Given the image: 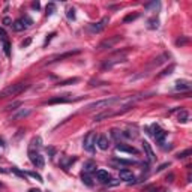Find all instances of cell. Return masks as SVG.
<instances>
[{
    "instance_id": "cell-1",
    "label": "cell",
    "mask_w": 192,
    "mask_h": 192,
    "mask_svg": "<svg viewBox=\"0 0 192 192\" xmlns=\"http://www.w3.org/2000/svg\"><path fill=\"white\" fill-rule=\"evenodd\" d=\"M122 102V99L120 98H107V99H101V101H95V102H92V104H89L86 108H84V111H93V110H108V108H111V107H114L116 104H120Z\"/></svg>"
},
{
    "instance_id": "cell-2",
    "label": "cell",
    "mask_w": 192,
    "mask_h": 192,
    "mask_svg": "<svg viewBox=\"0 0 192 192\" xmlns=\"http://www.w3.org/2000/svg\"><path fill=\"white\" fill-rule=\"evenodd\" d=\"M29 87V84L26 83H17V84H11L8 87H5L2 92H0V99H5V98H9V96H17L20 93H23L26 89Z\"/></svg>"
},
{
    "instance_id": "cell-3",
    "label": "cell",
    "mask_w": 192,
    "mask_h": 192,
    "mask_svg": "<svg viewBox=\"0 0 192 192\" xmlns=\"http://www.w3.org/2000/svg\"><path fill=\"white\" fill-rule=\"evenodd\" d=\"M126 62V50L122 51V53H116V54H113L111 57H108L104 63H102V69H111L114 68L116 65H120V63H125Z\"/></svg>"
},
{
    "instance_id": "cell-4",
    "label": "cell",
    "mask_w": 192,
    "mask_h": 192,
    "mask_svg": "<svg viewBox=\"0 0 192 192\" xmlns=\"http://www.w3.org/2000/svg\"><path fill=\"white\" fill-rule=\"evenodd\" d=\"M96 141H98V135L96 132L90 131V132H87V135L84 137L83 140V147L87 150V152H95V147H96Z\"/></svg>"
},
{
    "instance_id": "cell-5",
    "label": "cell",
    "mask_w": 192,
    "mask_h": 192,
    "mask_svg": "<svg viewBox=\"0 0 192 192\" xmlns=\"http://www.w3.org/2000/svg\"><path fill=\"white\" fill-rule=\"evenodd\" d=\"M123 39L122 36H119V35H116V36H111V38H108V39H104L101 44H98V47H96V50H99V51H102V50H107V48H113L116 44H119L120 41Z\"/></svg>"
},
{
    "instance_id": "cell-6",
    "label": "cell",
    "mask_w": 192,
    "mask_h": 192,
    "mask_svg": "<svg viewBox=\"0 0 192 192\" xmlns=\"http://www.w3.org/2000/svg\"><path fill=\"white\" fill-rule=\"evenodd\" d=\"M29 158H30V161H32V164L35 165V167L44 168L45 159H44V156L41 155V153H38V152H35V150H30V152H29Z\"/></svg>"
},
{
    "instance_id": "cell-7",
    "label": "cell",
    "mask_w": 192,
    "mask_h": 192,
    "mask_svg": "<svg viewBox=\"0 0 192 192\" xmlns=\"http://www.w3.org/2000/svg\"><path fill=\"white\" fill-rule=\"evenodd\" d=\"M108 23H110V18H108V17H104L101 21L93 23V24L89 26V30H90L92 33H99V32H102V30L107 27V24H108Z\"/></svg>"
},
{
    "instance_id": "cell-8",
    "label": "cell",
    "mask_w": 192,
    "mask_h": 192,
    "mask_svg": "<svg viewBox=\"0 0 192 192\" xmlns=\"http://www.w3.org/2000/svg\"><path fill=\"white\" fill-rule=\"evenodd\" d=\"M81 53V50H74V51H66V53H63V54H57V56H53L50 60H47L45 63L48 65V63H53V62H59V60H63V59H68V57H72L75 54H78Z\"/></svg>"
},
{
    "instance_id": "cell-9",
    "label": "cell",
    "mask_w": 192,
    "mask_h": 192,
    "mask_svg": "<svg viewBox=\"0 0 192 192\" xmlns=\"http://www.w3.org/2000/svg\"><path fill=\"white\" fill-rule=\"evenodd\" d=\"M153 137H155V140L159 144H164V140H165V137H167V132H165L164 129H161L158 125H153Z\"/></svg>"
},
{
    "instance_id": "cell-10",
    "label": "cell",
    "mask_w": 192,
    "mask_h": 192,
    "mask_svg": "<svg viewBox=\"0 0 192 192\" xmlns=\"http://www.w3.org/2000/svg\"><path fill=\"white\" fill-rule=\"evenodd\" d=\"M120 179L122 180H125V182H128L129 185H132L134 183V180H135V176H134V173L131 171V170H128V168H123V170H120Z\"/></svg>"
},
{
    "instance_id": "cell-11",
    "label": "cell",
    "mask_w": 192,
    "mask_h": 192,
    "mask_svg": "<svg viewBox=\"0 0 192 192\" xmlns=\"http://www.w3.org/2000/svg\"><path fill=\"white\" fill-rule=\"evenodd\" d=\"M95 173H96V179H98L99 182H102V183L108 185V182L111 180L110 173H108V171H105V170H96Z\"/></svg>"
},
{
    "instance_id": "cell-12",
    "label": "cell",
    "mask_w": 192,
    "mask_h": 192,
    "mask_svg": "<svg viewBox=\"0 0 192 192\" xmlns=\"http://www.w3.org/2000/svg\"><path fill=\"white\" fill-rule=\"evenodd\" d=\"M116 149L119 152H125V153H131V155H138V150L132 146H128V144H123V143H119L116 146Z\"/></svg>"
},
{
    "instance_id": "cell-13",
    "label": "cell",
    "mask_w": 192,
    "mask_h": 192,
    "mask_svg": "<svg viewBox=\"0 0 192 192\" xmlns=\"http://www.w3.org/2000/svg\"><path fill=\"white\" fill-rule=\"evenodd\" d=\"M167 59H170V54L168 53H164L162 56H159V57H156L155 60H153L152 63H150V68H155V66H159V65H162V63H165L167 62Z\"/></svg>"
},
{
    "instance_id": "cell-14",
    "label": "cell",
    "mask_w": 192,
    "mask_h": 192,
    "mask_svg": "<svg viewBox=\"0 0 192 192\" xmlns=\"http://www.w3.org/2000/svg\"><path fill=\"white\" fill-rule=\"evenodd\" d=\"M30 113H32V108H21L17 114H14V116L11 117V120H20V119H24V117H27Z\"/></svg>"
},
{
    "instance_id": "cell-15",
    "label": "cell",
    "mask_w": 192,
    "mask_h": 192,
    "mask_svg": "<svg viewBox=\"0 0 192 192\" xmlns=\"http://www.w3.org/2000/svg\"><path fill=\"white\" fill-rule=\"evenodd\" d=\"M96 144H98V147H99L101 150H107V149H108V146H110V143H108V138H107L105 135H99V137H98V141H96Z\"/></svg>"
},
{
    "instance_id": "cell-16",
    "label": "cell",
    "mask_w": 192,
    "mask_h": 192,
    "mask_svg": "<svg viewBox=\"0 0 192 192\" xmlns=\"http://www.w3.org/2000/svg\"><path fill=\"white\" fill-rule=\"evenodd\" d=\"M143 149H144V152H146V156H147L149 161H155V159H156L155 153H153V150H152V147H150V144H149L147 141H143Z\"/></svg>"
},
{
    "instance_id": "cell-17",
    "label": "cell",
    "mask_w": 192,
    "mask_h": 192,
    "mask_svg": "<svg viewBox=\"0 0 192 192\" xmlns=\"http://www.w3.org/2000/svg\"><path fill=\"white\" fill-rule=\"evenodd\" d=\"M84 170H83V173H87V174H92V173H95L96 171V164L93 162V161H87V162H84V167H83Z\"/></svg>"
},
{
    "instance_id": "cell-18",
    "label": "cell",
    "mask_w": 192,
    "mask_h": 192,
    "mask_svg": "<svg viewBox=\"0 0 192 192\" xmlns=\"http://www.w3.org/2000/svg\"><path fill=\"white\" fill-rule=\"evenodd\" d=\"M191 89V83L186 80H179L176 81V90H189Z\"/></svg>"
},
{
    "instance_id": "cell-19",
    "label": "cell",
    "mask_w": 192,
    "mask_h": 192,
    "mask_svg": "<svg viewBox=\"0 0 192 192\" xmlns=\"http://www.w3.org/2000/svg\"><path fill=\"white\" fill-rule=\"evenodd\" d=\"M72 99L71 98H63V96H57V98H53V99H50L48 101V104L50 105H53V104H66V102H71Z\"/></svg>"
},
{
    "instance_id": "cell-20",
    "label": "cell",
    "mask_w": 192,
    "mask_h": 192,
    "mask_svg": "<svg viewBox=\"0 0 192 192\" xmlns=\"http://www.w3.org/2000/svg\"><path fill=\"white\" fill-rule=\"evenodd\" d=\"M12 29H14L15 32H23V30L26 29V24H24L21 20H17V21L12 23Z\"/></svg>"
},
{
    "instance_id": "cell-21",
    "label": "cell",
    "mask_w": 192,
    "mask_h": 192,
    "mask_svg": "<svg viewBox=\"0 0 192 192\" xmlns=\"http://www.w3.org/2000/svg\"><path fill=\"white\" fill-rule=\"evenodd\" d=\"M147 27H149L150 30L158 29V27H159V20H158V18H150V20L147 21Z\"/></svg>"
},
{
    "instance_id": "cell-22",
    "label": "cell",
    "mask_w": 192,
    "mask_h": 192,
    "mask_svg": "<svg viewBox=\"0 0 192 192\" xmlns=\"http://www.w3.org/2000/svg\"><path fill=\"white\" fill-rule=\"evenodd\" d=\"M114 162H117L119 165H134V159H122V158H114Z\"/></svg>"
},
{
    "instance_id": "cell-23",
    "label": "cell",
    "mask_w": 192,
    "mask_h": 192,
    "mask_svg": "<svg viewBox=\"0 0 192 192\" xmlns=\"http://www.w3.org/2000/svg\"><path fill=\"white\" fill-rule=\"evenodd\" d=\"M81 179H83V183H86L87 186H93V182H92V177H90V174L83 173V174H81Z\"/></svg>"
},
{
    "instance_id": "cell-24",
    "label": "cell",
    "mask_w": 192,
    "mask_h": 192,
    "mask_svg": "<svg viewBox=\"0 0 192 192\" xmlns=\"http://www.w3.org/2000/svg\"><path fill=\"white\" fill-rule=\"evenodd\" d=\"M144 8H146L147 11H150V9H155V11H156V9H159V8H161V3H159V2H156V0H155V2L146 3V5H144Z\"/></svg>"
},
{
    "instance_id": "cell-25",
    "label": "cell",
    "mask_w": 192,
    "mask_h": 192,
    "mask_svg": "<svg viewBox=\"0 0 192 192\" xmlns=\"http://www.w3.org/2000/svg\"><path fill=\"white\" fill-rule=\"evenodd\" d=\"M191 153H192V150H191V149H186V150L180 152V153H177L176 158H177V159H185V158H188V156L191 155Z\"/></svg>"
},
{
    "instance_id": "cell-26",
    "label": "cell",
    "mask_w": 192,
    "mask_h": 192,
    "mask_svg": "<svg viewBox=\"0 0 192 192\" xmlns=\"http://www.w3.org/2000/svg\"><path fill=\"white\" fill-rule=\"evenodd\" d=\"M75 161H77V158H75V156H74V158H68V159H63V161H62V167H63V168H68L69 165H71V164H74Z\"/></svg>"
},
{
    "instance_id": "cell-27",
    "label": "cell",
    "mask_w": 192,
    "mask_h": 192,
    "mask_svg": "<svg viewBox=\"0 0 192 192\" xmlns=\"http://www.w3.org/2000/svg\"><path fill=\"white\" fill-rule=\"evenodd\" d=\"M176 69V65H170V68H167V69H164L158 77H165V75H170V74H173V71Z\"/></svg>"
},
{
    "instance_id": "cell-28",
    "label": "cell",
    "mask_w": 192,
    "mask_h": 192,
    "mask_svg": "<svg viewBox=\"0 0 192 192\" xmlns=\"http://www.w3.org/2000/svg\"><path fill=\"white\" fill-rule=\"evenodd\" d=\"M80 80L77 78V77H74V78H68V80H65V81H60L59 83V86H68V84H74V83H78Z\"/></svg>"
},
{
    "instance_id": "cell-29",
    "label": "cell",
    "mask_w": 192,
    "mask_h": 192,
    "mask_svg": "<svg viewBox=\"0 0 192 192\" xmlns=\"http://www.w3.org/2000/svg\"><path fill=\"white\" fill-rule=\"evenodd\" d=\"M26 176H30V177L36 179V180H38V182H41V183L44 182V180H42V176H41V174H38V173H35V171H27V173H26Z\"/></svg>"
},
{
    "instance_id": "cell-30",
    "label": "cell",
    "mask_w": 192,
    "mask_h": 192,
    "mask_svg": "<svg viewBox=\"0 0 192 192\" xmlns=\"http://www.w3.org/2000/svg\"><path fill=\"white\" fill-rule=\"evenodd\" d=\"M188 119H189V114L186 111H180V114H179V122L185 123V122H188Z\"/></svg>"
},
{
    "instance_id": "cell-31",
    "label": "cell",
    "mask_w": 192,
    "mask_h": 192,
    "mask_svg": "<svg viewBox=\"0 0 192 192\" xmlns=\"http://www.w3.org/2000/svg\"><path fill=\"white\" fill-rule=\"evenodd\" d=\"M140 17V14H129V15H126L125 18H123V23H129V21H134V20H137Z\"/></svg>"
},
{
    "instance_id": "cell-32",
    "label": "cell",
    "mask_w": 192,
    "mask_h": 192,
    "mask_svg": "<svg viewBox=\"0 0 192 192\" xmlns=\"http://www.w3.org/2000/svg\"><path fill=\"white\" fill-rule=\"evenodd\" d=\"M3 51H5L6 57H9V56H11V44H9L8 41H5V42H3Z\"/></svg>"
},
{
    "instance_id": "cell-33",
    "label": "cell",
    "mask_w": 192,
    "mask_h": 192,
    "mask_svg": "<svg viewBox=\"0 0 192 192\" xmlns=\"http://www.w3.org/2000/svg\"><path fill=\"white\" fill-rule=\"evenodd\" d=\"M54 9H56L54 3H50V5H47V12H45V15H47V17H50V15L54 12Z\"/></svg>"
},
{
    "instance_id": "cell-34",
    "label": "cell",
    "mask_w": 192,
    "mask_h": 192,
    "mask_svg": "<svg viewBox=\"0 0 192 192\" xmlns=\"http://www.w3.org/2000/svg\"><path fill=\"white\" fill-rule=\"evenodd\" d=\"M188 42H189V39H188L186 36H182L180 39H177V41H176V44H177L179 47H182V45H186Z\"/></svg>"
},
{
    "instance_id": "cell-35",
    "label": "cell",
    "mask_w": 192,
    "mask_h": 192,
    "mask_svg": "<svg viewBox=\"0 0 192 192\" xmlns=\"http://www.w3.org/2000/svg\"><path fill=\"white\" fill-rule=\"evenodd\" d=\"M41 143H42V141H41V138H39V137L33 138V140H32V146H30V149H33L35 146H36V147H41Z\"/></svg>"
},
{
    "instance_id": "cell-36",
    "label": "cell",
    "mask_w": 192,
    "mask_h": 192,
    "mask_svg": "<svg viewBox=\"0 0 192 192\" xmlns=\"http://www.w3.org/2000/svg\"><path fill=\"white\" fill-rule=\"evenodd\" d=\"M21 105V102H12V104H8L5 107V110H17V107Z\"/></svg>"
},
{
    "instance_id": "cell-37",
    "label": "cell",
    "mask_w": 192,
    "mask_h": 192,
    "mask_svg": "<svg viewBox=\"0 0 192 192\" xmlns=\"http://www.w3.org/2000/svg\"><path fill=\"white\" fill-rule=\"evenodd\" d=\"M66 15H68L69 20H75V9H74V8H68Z\"/></svg>"
},
{
    "instance_id": "cell-38",
    "label": "cell",
    "mask_w": 192,
    "mask_h": 192,
    "mask_svg": "<svg viewBox=\"0 0 192 192\" xmlns=\"http://www.w3.org/2000/svg\"><path fill=\"white\" fill-rule=\"evenodd\" d=\"M12 173H15L17 176H20V177H23V179L26 177V173H24V171H20L17 167H12Z\"/></svg>"
},
{
    "instance_id": "cell-39",
    "label": "cell",
    "mask_w": 192,
    "mask_h": 192,
    "mask_svg": "<svg viewBox=\"0 0 192 192\" xmlns=\"http://www.w3.org/2000/svg\"><path fill=\"white\" fill-rule=\"evenodd\" d=\"M0 39H2L3 42L6 41V30L3 27H0Z\"/></svg>"
},
{
    "instance_id": "cell-40",
    "label": "cell",
    "mask_w": 192,
    "mask_h": 192,
    "mask_svg": "<svg viewBox=\"0 0 192 192\" xmlns=\"http://www.w3.org/2000/svg\"><path fill=\"white\" fill-rule=\"evenodd\" d=\"M111 135H113L114 138H116V140H117L119 137H122V131H117V129H113V131H111Z\"/></svg>"
},
{
    "instance_id": "cell-41",
    "label": "cell",
    "mask_w": 192,
    "mask_h": 192,
    "mask_svg": "<svg viewBox=\"0 0 192 192\" xmlns=\"http://www.w3.org/2000/svg\"><path fill=\"white\" fill-rule=\"evenodd\" d=\"M47 152H48L50 158H53V156L56 155V149H54V147H47Z\"/></svg>"
},
{
    "instance_id": "cell-42",
    "label": "cell",
    "mask_w": 192,
    "mask_h": 192,
    "mask_svg": "<svg viewBox=\"0 0 192 192\" xmlns=\"http://www.w3.org/2000/svg\"><path fill=\"white\" fill-rule=\"evenodd\" d=\"M21 21H23V23H27L26 26H32V24H33L32 18H29V17H24V18H21Z\"/></svg>"
},
{
    "instance_id": "cell-43",
    "label": "cell",
    "mask_w": 192,
    "mask_h": 192,
    "mask_svg": "<svg viewBox=\"0 0 192 192\" xmlns=\"http://www.w3.org/2000/svg\"><path fill=\"white\" fill-rule=\"evenodd\" d=\"M30 42H32V39H30V38H27L26 41L21 42V47H27V45H30Z\"/></svg>"
},
{
    "instance_id": "cell-44",
    "label": "cell",
    "mask_w": 192,
    "mask_h": 192,
    "mask_svg": "<svg viewBox=\"0 0 192 192\" xmlns=\"http://www.w3.org/2000/svg\"><path fill=\"white\" fill-rule=\"evenodd\" d=\"M32 8L36 9V11H38V9H41V3H39V2H33V3H32Z\"/></svg>"
},
{
    "instance_id": "cell-45",
    "label": "cell",
    "mask_w": 192,
    "mask_h": 192,
    "mask_svg": "<svg viewBox=\"0 0 192 192\" xmlns=\"http://www.w3.org/2000/svg\"><path fill=\"white\" fill-rule=\"evenodd\" d=\"M3 23H5L6 26H12V20H11V18H8V17H5V18H3Z\"/></svg>"
},
{
    "instance_id": "cell-46",
    "label": "cell",
    "mask_w": 192,
    "mask_h": 192,
    "mask_svg": "<svg viewBox=\"0 0 192 192\" xmlns=\"http://www.w3.org/2000/svg\"><path fill=\"white\" fill-rule=\"evenodd\" d=\"M53 36H56V33H50V35L47 36V41H45V45H47V44H48V42H50L51 39H53Z\"/></svg>"
},
{
    "instance_id": "cell-47",
    "label": "cell",
    "mask_w": 192,
    "mask_h": 192,
    "mask_svg": "<svg viewBox=\"0 0 192 192\" xmlns=\"http://www.w3.org/2000/svg\"><path fill=\"white\" fill-rule=\"evenodd\" d=\"M168 165H170V164H164V165H161V167L158 168V171H162L164 168H167V167H168Z\"/></svg>"
},
{
    "instance_id": "cell-48",
    "label": "cell",
    "mask_w": 192,
    "mask_h": 192,
    "mask_svg": "<svg viewBox=\"0 0 192 192\" xmlns=\"http://www.w3.org/2000/svg\"><path fill=\"white\" fill-rule=\"evenodd\" d=\"M0 146H2V147L5 146V141H3V140H2V138H0Z\"/></svg>"
},
{
    "instance_id": "cell-49",
    "label": "cell",
    "mask_w": 192,
    "mask_h": 192,
    "mask_svg": "<svg viewBox=\"0 0 192 192\" xmlns=\"http://www.w3.org/2000/svg\"><path fill=\"white\" fill-rule=\"evenodd\" d=\"M29 192H41V191H39V189H30Z\"/></svg>"
},
{
    "instance_id": "cell-50",
    "label": "cell",
    "mask_w": 192,
    "mask_h": 192,
    "mask_svg": "<svg viewBox=\"0 0 192 192\" xmlns=\"http://www.w3.org/2000/svg\"><path fill=\"white\" fill-rule=\"evenodd\" d=\"M0 188H3V183H0Z\"/></svg>"
}]
</instances>
